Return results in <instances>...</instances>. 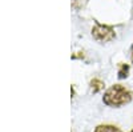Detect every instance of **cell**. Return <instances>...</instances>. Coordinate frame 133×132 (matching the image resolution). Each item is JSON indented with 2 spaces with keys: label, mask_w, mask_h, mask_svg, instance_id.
<instances>
[{
  "label": "cell",
  "mask_w": 133,
  "mask_h": 132,
  "mask_svg": "<svg viewBox=\"0 0 133 132\" xmlns=\"http://www.w3.org/2000/svg\"><path fill=\"white\" fill-rule=\"evenodd\" d=\"M130 92L127 90L124 85L121 84H115L110 88H108V91L104 93L103 100L107 105L110 107H120V105H124L127 103L130 102Z\"/></svg>",
  "instance_id": "obj_1"
},
{
  "label": "cell",
  "mask_w": 133,
  "mask_h": 132,
  "mask_svg": "<svg viewBox=\"0 0 133 132\" xmlns=\"http://www.w3.org/2000/svg\"><path fill=\"white\" fill-rule=\"evenodd\" d=\"M92 35L98 41H110L116 36L113 28L109 26H104V24H96L92 28Z\"/></svg>",
  "instance_id": "obj_2"
},
{
  "label": "cell",
  "mask_w": 133,
  "mask_h": 132,
  "mask_svg": "<svg viewBox=\"0 0 133 132\" xmlns=\"http://www.w3.org/2000/svg\"><path fill=\"white\" fill-rule=\"evenodd\" d=\"M128 75H129V65L124 64V63H120L118 64V78L120 79H125Z\"/></svg>",
  "instance_id": "obj_3"
},
{
  "label": "cell",
  "mask_w": 133,
  "mask_h": 132,
  "mask_svg": "<svg viewBox=\"0 0 133 132\" xmlns=\"http://www.w3.org/2000/svg\"><path fill=\"white\" fill-rule=\"evenodd\" d=\"M95 132H121L117 127H115V125H98L96 129H95Z\"/></svg>",
  "instance_id": "obj_4"
},
{
  "label": "cell",
  "mask_w": 133,
  "mask_h": 132,
  "mask_svg": "<svg viewBox=\"0 0 133 132\" xmlns=\"http://www.w3.org/2000/svg\"><path fill=\"white\" fill-rule=\"evenodd\" d=\"M91 88H92L93 92H98L104 88V83L100 79H92L91 80Z\"/></svg>",
  "instance_id": "obj_5"
},
{
  "label": "cell",
  "mask_w": 133,
  "mask_h": 132,
  "mask_svg": "<svg viewBox=\"0 0 133 132\" xmlns=\"http://www.w3.org/2000/svg\"><path fill=\"white\" fill-rule=\"evenodd\" d=\"M77 58L84 59V52H77V55H72V59H77Z\"/></svg>",
  "instance_id": "obj_6"
},
{
  "label": "cell",
  "mask_w": 133,
  "mask_h": 132,
  "mask_svg": "<svg viewBox=\"0 0 133 132\" xmlns=\"http://www.w3.org/2000/svg\"><path fill=\"white\" fill-rule=\"evenodd\" d=\"M130 53H132V61H133V46H132V49H130Z\"/></svg>",
  "instance_id": "obj_7"
},
{
  "label": "cell",
  "mask_w": 133,
  "mask_h": 132,
  "mask_svg": "<svg viewBox=\"0 0 133 132\" xmlns=\"http://www.w3.org/2000/svg\"><path fill=\"white\" fill-rule=\"evenodd\" d=\"M130 132H133V129H132V131H130Z\"/></svg>",
  "instance_id": "obj_8"
}]
</instances>
